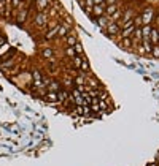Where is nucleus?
Returning a JSON list of instances; mask_svg holds the SVG:
<instances>
[{
  "instance_id": "nucleus-31",
  "label": "nucleus",
  "mask_w": 159,
  "mask_h": 166,
  "mask_svg": "<svg viewBox=\"0 0 159 166\" xmlns=\"http://www.w3.org/2000/svg\"><path fill=\"white\" fill-rule=\"evenodd\" d=\"M150 166H159V163H151Z\"/></svg>"
},
{
  "instance_id": "nucleus-6",
  "label": "nucleus",
  "mask_w": 159,
  "mask_h": 166,
  "mask_svg": "<svg viewBox=\"0 0 159 166\" xmlns=\"http://www.w3.org/2000/svg\"><path fill=\"white\" fill-rule=\"evenodd\" d=\"M35 8H37V13H43L49 5H51V0H35Z\"/></svg>"
},
{
  "instance_id": "nucleus-12",
  "label": "nucleus",
  "mask_w": 159,
  "mask_h": 166,
  "mask_svg": "<svg viewBox=\"0 0 159 166\" xmlns=\"http://www.w3.org/2000/svg\"><path fill=\"white\" fill-rule=\"evenodd\" d=\"M29 11H30V8L19 10V11H18V16H16V21H18L19 24H22L25 19H27V16H29Z\"/></svg>"
},
{
  "instance_id": "nucleus-28",
  "label": "nucleus",
  "mask_w": 159,
  "mask_h": 166,
  "mask_svg": "<svg viewBox=\"0 0 159 166\" xmlns=\"http://www.w3.org/2000/svg\"><path fill=\"white\" fill-rule=\"evenodd\" d=\"M5 41H7V40H5V36L0 35V46H3V45H5Z\"/></svg>"
},
{
  "instance_id": "nucleus-26",
  "label": "nucleus",
  "mask_w": 159,
  "mask_h": 166,
  "mask_svg": "<svg viewBox=\"0 0 159 166\" xmlns=\"http://www.w3.org/2000/svg\"><path fill=\"white\" fill-rule=\"evenodd\" d=\"M150 55H153L154 59H159V45L153 46V49H151V54H150Z\"/></svg>"
},
{
  "instance_id": "nucleus-1",
  "label": "nucleus",
  "mask_w": 159,
  "mask_h": 166,
  "mask_svg": "<svg viewBox=\"0 0 159 166\" xmlns=\"http://www.w3.org/2000/svg\"><path fill=\"white\" fill-rule=\"evenodd\" d=\"M49 18L46 16V13H37V15L34 16V27L38 30H42V29H46V24H48Z\"/></svg>"
},
{
  "instance_id": "nucleus-29",
  "label": "nucleus",
  "mask_w": 159,
  "mask_h": 166,
  "mask_svg": "<svg viewBox=\"0 0 159 166\" xmlns=\"http://www.w3.org/2000/svg\"><path fill=\"white\" fill-rule=\"evenodd\" d=\"M105 3V0H94V5H102Z\"/></svg>"
},
{
  "instance_id": "nucleus-5",
  "label": "nucleus",
  "mask_w": 159,
  "mask_h": 166,
  "mask_svg": "<svg viewBox=\"0 0 159 166\" xmlns=\"http://www.w3.org/2000/svg\"><path fill=\"white\" fill-rule=\"evenodd\" d=\"M135 18V11H134V8H130V6H127L126 10H124V15H123V19L119 21L118 24H119V27H121L123 24H126V22H129V21H132Z\"/></svg>"
},
{
  "instance_id": "nucleus-24",
  "label": "nucleus",
  "mask_w": 159,
  "mask_h": 166,
  "mask_svg": "<svg viewBox=\"0 0 159 166\" xmlns=\"http://www.w3.org/2000/svg\"><path fill=\"white\" fill-rule=\"evenodd\" d=\"M73 49H75V54H76V55H83V52H84V49H83V45L80 43V41H78V43L73 46Z\"/></svg>"
},
{
  "instance_id": "nucleus-4",
  "label": "nucleus",
  "mask_w": 159,
  "mask_h": 166,
  "mask_svg": "<svg viewBox=\"0 0 159 166\" xmlns=\"http://www.w3.org/2000/svg\"><path fill=\"white\" fill-rule=\"evenodd\" d=\"M103 32L107 33L108 36H116V35L121 33V27H119L118 22H110V24L107 25V29H105Z\"/></svg>"
},
{
  "instance_id": "nucleus-2",
  "label": "nucleus",
  "mask_w": 159,
  "mask_h": 166,
  "mask_svg": "<svg viewBox=\"0 0 159 166\" xmlns=\"http://www.w3.org/2000/svg\"><path fill=\"white\" fill-rule=\"evenodd\" d=\"M153 19H154V8L153 6H147L142 13V21H143V25H151L153 24Z\"/></svg>"
},
{
  "instance_id": "nucleus-25",
  "label": "nucleus",
  "mask_w": 159,
  "mask_h": 166,
  "mask_svg": "<svg viewBox=\"0 0 159 166\" xmlns=\"http://www.w3.org/2000/svg\"><path fill=\"white\" fill-rule=\"evenodd\" d=\"M134 25H135V29H137V27H142V25H143L142 15H135V18H134Z\"/></svg>"
},
{
  "instance_id": "nucleus-32",
  "label": "nucleus",
  "mask_w": 159,
  "mask_h": 166,
  "mask_svg": "<svg viewBox=\"0 0 159 166\" xmlns=\"http://www.w3.org/2000/svg\"><path fill=\"white\" fill-rule=\"evenodd\" d=\"M157 45H159V38H157Z\"/></svg>"
},
{
  "instance_id": "nucleus-20",
  "label": "nucleus",
  "mask_w": 159,
  "mask_h": 166,
  "mask_svg": "<svg viewBox=\"0 0 159 166\" xmlns=\"http://www.w3.org/2000/svg\"><path fill=\"white\" fill-rule=\"evenodd\" d=\"M15 65H16V59L11 57L10 60H5L3 63H0V68H11V66H15Z\"/></svg>"
},
{
  "instance_id": "nucleus-27",
  "label": "nucleus",
  "mask_w": 159,
  "mask_h": 166,
  "mask_svg": "<svg viewBox=\"0 0 159 166\" xmlns=\"http://www.w3.org/2000/svg\"><path fill=\"white\" fill-rule=\"evenodd\" d=\"M115 3H118V0H105V5H115Z\"/></svg>"
},
{
  "instance_id": "nucleus-21",
  "label": "nucleus",
  "mask_w": 159,
  "mask_h": 166,
  "mask_svg": "<svg viewBox=\"0 0 159 166\" xmlns=\"http://www.w3.org/2000/svg\"><path fill=\"white\" fill-rule=\"evenodd\" d=\"M64 55H67V57L73 59L76 54H75V49H73L72 46H65V48H64Z\"/></svg>"
},
{
  "instance_id": "nucleus-8",
  "label": "nucleus",
  "mask_w": 159,
  "mask_h": 166,
  "mask_svg": "<svg viewBox=\"0 0 159 166\" xmlns=\"http://www.w3.org/2000/svg\"><path fill=\"white\" fill-rule=\"evenodd\" d=\"M94 22H96V24H97V25L100 27V29H102V30H105V29H107V25H108V24H110L111 21H110V18H107V16H105V15H103V16H100V18H97V19H96Z\"/></svg>"
},
{
  "instance_id": "nucleus-9",
  "label": "nucleus",
  "mask_w": 159,
  "mask_h": 166,
  "mask_svg": "<svg viewBox=\"0 0 159 166\" xmlns=\"http://www.w3.org/2000/svg\"><path fill=\"white\" fill-rule=\"evenodd\" d=\"M46 89H48V92L57 93V92H61V90H62V84H61L59 81H51V82H49V86H48Z\"/></svg>"
},
{
  "instance_id": "nucleus-18",
  "label": "nucleus",
  "mask_w": 159,
  "mask_h": 166,
  "mask_svg": "<svg viewBox=\"0 0 159 166\" xmlns=\"http://www.w3.org/2000/svg\"><path fill=\"white\" fill-rule=\"evenodd\" d=\"M119 6H121V5H119V3H115V5H108L107 8H105V16H107V18H110L111 15H113V13L119 8Z\"/></svg>"
},
{
  "instance_id": "nucleus-7",
  "label": "nucleus",
  "mask_w": 159,
  "mask_h": 166,
  "mask_svg": "<svg viewBox=\"0 0 159 166\" xmlns=\"http://www.w3.org/2000/svg\"><path fill=\"white\" fill-rule=\"evenodd\" d=\"M59 27H61V24L59 25H56L54 29H49L48 32H46V35H45V41H52V40H56L57 38V33H59Z\"/></svg>"
},
{
  "instance_id": "nucleus-30",
  "label": "nucleus",
  "mask_w": 159,
  "mask_h": 166,
  "mask_svg": "<svg viewBox=\"0 0 159 166\" xmlns=\"http://www.w3.org/2000/svg\"><path fill=\"white\" fill-rule=\"evenodd\" d=\"M27 3H29V5H34V3H35V0H27Z\"/></svg>"
},
{
  "instance_id": "nucleus-14",
  "label": "nucleus",
  "mask_w": 159,
  "mask_h": 166,
  "mask_svg": "<svg viewBox=\"0 0 159 166\" xmlns=\"http://www.w3.org/2000/svg\"><path fill=\"white\" fill-rule=\"evenodd\" d=\"M118 45H119V48H124V49L134 48V43H132V38H121V40H118Z\"/></svg>"
},
{
  "instance_id": "nucleus-3",
  "label": "nucleus",
  "mask_w": 159,
  "mask_h": 166,
  "mask_svg": "<svg viewBox=\"0 0 159 166\" xmlns=\"http://www.w3.org/2000/svg\"><path fill=\"white\" fill-rule=\"evenodd\" d=\"M105 8H107V5L105 3H102V5H94L92 6V11H91V19L92 21H96L97 18H100V16H103L105 15Z\"/></svg>"
},
{
  "instance_id": "nucleus-13",
  "label": "nucleus",
  "mask_w": 159,
  "mask_h": 166,
  "mask_svg": "<svg viewBox=\"0 0 159 166\" xmlns=\"http://www.w3.org/2000/svg\"><path fill=\"white\" fill-rule=\"evenodd\" d=\"M64 43L67 45V46H72V48H73V46L78 43V36H76V33H69L67 36H65Z\"/></svg>"
},
{
  "instance_id": "nucleus-10",
  "label": "nucleus",
  "mask_w": 159,
  "mask_h": 166,
  "mask_svg": "<svg viewBox=\"0 0 159 166\" xmlns=\"http://www.w3.org/2000/svg\"><path fill=\"white\" fill-rule=\"evenodd\" d=\"M123 15H124V8L119 6V8L113 13V15L110 16V21H111V22H119V21L123 19Z\"/></svg>"
},
{
  "instance_id": "nucleus-19",
  "label": "nucleus",
  "mask_w": 159,
  "mask_h": 166,
  "mask_svg": "<svg viewBox=\"0 0 159 166\" xmlns=\"http://www.w3.org/2000/svg\"><path fill=\"white\" fill-rule=\"evenodd\" d=\"M80 71H84V73H89L91 71V65H89V60L84 57L83 62H81V68H80Z\"/></svg>"
},
{
  "instance_id": "nucleus-11",
  "label": "nucleus",
  "mask_w": 159,
  "mask_h": 166,
  "mask_svg": "<svg viewBox=\"0 0 159 166\" xmlns=\"http://www.w3.org/2000/svg\"><path fill=\"white\" fill-rule=\"evenodd\" d=\"M83 55H75L73 59H70V66L75 68V70H80L81 68V62H83Z\"/></svg>"
},
{
  "instance_id": "nucleus-16",
  "label": "nucleus",
  "mask_w": 159,
  "mask_h": 166,
  "mask_svg": "<svg viewBox=\"0 0 159 166\" xmlns=\"http://www.w3.org/2000/svg\"><path fill=\"white\" fill-rule=\"evenodd\" d=\"M42 57L46 59V60L52 59V57H54V49H52V48H43L42 49Z\"/></svg>"
},
{
  "instance_id": "nucleus-17",
  "label": "nucleus",
  "mask_w": 159,
  "mask_h": 166,
  "mask_svg": "<svg viewBox=\"0 0 159 166\" xmlns=\"http://www.w3.org/2000/svg\"><path fill=\"white\" fill-rule=\"evenodd\" d=\"M69 95H70V92L67 89H62L61 92H57V100H59V103H65V101H67Z\"/></svg>"
},
{
  "instance_id": "nucleus-22",
  "label": "nucleus",
  "mask_w": 159,
  "mask_h": 166,
  "mask_svg": "<svg viewBox=\"0 0 159 166\" xmlns=\"http://www.w3.org/2000/svg\"><path fill=\"white\" fill-rule=\"evenodd\" d=\"M151 29H153V25H142V35H143V38H150Z\"/></svg>"
},
{
  "instance_id": "nucleus-15",
  "label": "nucleus",
  "mask_w": 159,
  "mask_h": 166,
  "mask_svg": "<svg viewBox=\"0 0 159 166\" xmlns=\"http://www.w3.org/2000/svg\"><path fill=\"white\" fill-rule=\"evenodd\" d=\"M157 38H159V29H157V27H153L151 33H150V41H151L153 46L157 45Z\"/></svg>"
},
{
  "instance_id": "nucleus-23",
  "label": "nucleus",
  "mask_w": 159,
  "mask_h": 166,
  "mask_svg": "<svg viewBox=\"0 0 159 166\" xmlns=\"http://www.w3.org/2000/svg\"><path fill=\"white\" fill-rule=\"evenodd\" d=\"M99 109L102 111V113H105V111L108 109V100H99Z\"/></svg>"
}]
</instances>
